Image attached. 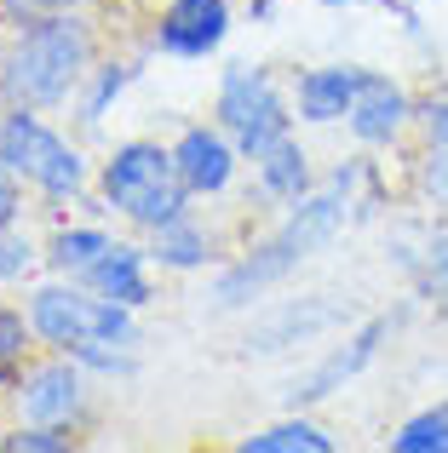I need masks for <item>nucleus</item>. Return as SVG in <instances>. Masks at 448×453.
<instances>
[{
  "label": "nucleus",
  "mask_w": 448,
  "mask_h": 453,
  "mask_svg": "<svg viewBox=\"0 0 448 453\" xmlns=\"http://www.w3.org/2000/svg\"><path fill=\"white\" fill-rule=\"evenodd\" d=\"M420 178H426V189H431L437 201H448V144H431L426 173H420Z\"/></svg>",
  "instance_id": "obj_25"
},
{
  "label": "nucleus",
  "mask_w": 448,
  "mask_h": 453,
  "mask_svg": "<svg viewBox=\"0 0 448 453\" xmlns=\"http://www.w3.org/2000/svg\"><path fill=\"white\" fill-rule=\"evenodd\" d=\"M334 321V310H311V316H299V310H282L270 327L247 333V350H282V344H305L316 327H328Z\"/></svg>",
  "instance_id": "obj_18"
},
{
  "label": "nucleus",
  "mask_w": 448,
  "mask_h": 453,
  "mask_svg": "<svg viewBox=\"0 0 448 453\" xmlns=\"http://www.w3.org/2000/svg\"><path fill=\"white\" fill-rule=\"evenodd\" d=\"M288 104H282L276 81L253 64H230L219 81V127L230 133V144L242 155H265L276 138H288Z\"/></svg>",
  "instance_id": "obj_6"
},
{
  "label": "nucleus",
  "mask_w": 448,
  "mask_h": 453,
  "mask_svg": "<svg viewBox=\"0 0 448 453\" xmlns=\"http://www.w3.org/2000/svg\"><path fill=\"white\" fill-rule=\"evenodd\" d=\"M230 35V0H173L156 23V46L167 58H207Z\"/></svg>",
  "instance_id": "obj_8"
},
{
  "label": "nucleus",
  "mask_w": 448,
  "mask_h": 453,
  "mask_svg": "<svg viewBox=\"0 0 448 453\" xmlns=\"http://www.w3.org/2000/svg\"><path fill=\"white\" fill-rule=\"evenodd\" d=\"M236 150L230 133L224 127H184L179 144H173V166H179L184 189L190 196H219V189H230L236 178Z\"/></svg>",
  "instance_id": "obj_10"
},
{
  "label": "nucleus",
  "mask_w": 448,
  "mask_h": 453,
  "mask_svg": "<svg viewBox=\"0 0 448 453\" xmlns=\"http://www.w3.org/2000/svg\"><path fill=\"white\" fill-rule=\"evenodd\" d=\"M18 18H41V12H64V6H75V0H6Z\"/></svg>",
  "instance_id": "obj_28"
},
{
  "label": "nucleus",
  "mask_w": 448,
  "mask_h": 453,
  "mask_svg": "<svg viewBox=\"0 0 448 453\" xmlns=\"http://www.w3.org/2000/svg\"><path fill=\"white\" fill-rule=\"evenodd\" d=\"M29 327H35V321H23V310H0V385H18V379H23Z\"/></svg>",
  "instance_id": "obj_20"
},
{
  "label": "nucleus",
  "mask_w": 448,
  "mask_h": 453,
  "mask_svg": "<svg viewBox=\"0 0 448 453\" xmlns=\"http://www.w3.org/2000/svg\"><path fill=\"white\" fill-rule=\"evenodd\" d=\"M29 321L52 350L87 362L92 350H133L138 327H133V310L92 293L87 281H46V288L29 293Z\"/></svg>",
  "instance_id": "obj_3"
},
{
  "label": "nucleus",
  "mask_w": 448,
  "mask_h": 453,
  "mask_svg": "<svg viewBox=\"0 0 448 453\" xmlns=\"http://www.w3.org/2000/svg\"><path fill=\"white\" fill-rule=\"evenodd\" d=\"M75 281H87L92 293H104V299H115V304H127V310L150 304V270H144V247H133V242H110V253H104L98 265H87Z\"/></svg>",
  "instance_id": "obj_12"
},
{
  "label": "nucleus",
  "mask_w": 448,
  "mask_h": 453,
  "mask_svg": "<svg viewBox=\"0 0 448 453\" xmlns=\"http://www.w3.org/2000/svg\"><path fill=\"white\" fill-rule=\"evenodd\" d=\"M92 75V35L69 12H41L0 58L6 110H52Z\"/></svg>",
  "instance_id": "obj_2"
},
{
  "label": "nucleus",
  "mask_w": 448,
  "mask_h": 453,
  "mask_svg": "<svg viewBox=\"0 0 448 453\" xmlns=\"http://www.w3.org/2000/svg\"><path fill=\"white\" fill-rule=\"evenodd\" d=\"M0 161H6L23 184H35L52 201H75L81 189H87V161H81V150L69 144V138H58L35 110L0 115Z\"/></svg>",
  "instance_id": "obj_5"
},
{
  "label": "nucleus",
  "mask_w": 448,
  "mask_h": 453,
  "mask_svg": "<svg viewBox=\"0 0 448 453\" xmlns=\"http://www.w3.org/2000/svg\"><path fill=\"white\" fill-rule=\"evenodd\" d=\"M259 184H265V196L270 201H299V196H311V155L299 150V138H276L265 155H259Z\"/></svg>",
  "instance_id": "obj_14"
},
{
  "label": "nucleus",
  "mask_w": 448,
  "mask_h": 453,
  "mask_svg": "<svg viewBox=\"0 0 448 453\" xmlns=\"http://www.w3.org/2000/svg\"><path fill=\"white\" fill-rule=\"evenodd\" d=\"M110 253V235L92 230V224H75V230H58L52 242H46V265L58 270V276H81L87 265H98V258Z\"/></svg>",
  "instance_id": "obj_16"
},
{
  "label": "nucleus",
  "mask_w": 448,
  "mask_h": 453,
  "mask_svg": "<svg viewBox=\"0 0 448 453\" xmlns=\"http://www.w3.org/2000/svg\"><path fill=\"white\" fill-rule=\"evenodd\" d=\"M150 258H161V270H202L207 265V230L184 212V219H173V224L156 230Z\"/></svg>",
  "instance_id": "obj_15"
},
{
  "label": "nucleus",
  "mask_w": 448,
  "mask_h": 453,
  "mask_svg": "<svg viewBox=\"0 0 448 453\" xmlns=\"http://www.w3.org/2000/svg\"><path fill=\"white\" fill-rule=\"evenodd\" d=\"M242 453H334V436L316 431L311 419H288V425H270V431L247 436Z\"/></svg>",
  "instance_id": "obj_17"
},
{
  "label": "nucleus",
  "mask_w": 448,
  "mask_h": 453,
  "mask_svg": "<svg viewBox=\"0 0 448 453\" xmlns=\"http://www.w3.org/2000/svg\"><path fill=\"white\" fill-rule=\"evenodd\" d=\"M18 184H23V178L0 161V224H18Z\"/></svg>",
  "instance_id": "obj_26"
},
{
  "label": "nucleus",
  "mask_w": 448,
  "mask_h": 453,
  "mask_svg": "<svg viewBox=\"0 0 448 453\" xmlns=\"http://www.w3.org/2000/svg\"><path fill=\"white\" fill-rule=\"evenodd\" d=\"M351 184H357V173H351V166H339V173L328 178L322 189H311V196L293 201L288 219H282L276 230H270V235H265V242H259L247 258H236V265L213 281L219 310H242V304H253L259 293H270L276 281H288L293 270L305 265V258L322 253V247L339 235V224H345Z\"/></svg>",
  "instance_id": "obj_1"
},
{
  "label": "nucleus",
  "mask_w": 448,
  "mask_h": 453,
  "mask_svg": "<svg viewBox=\"0 0 448 453\" xmlns=\"http://www.w3.org/2000/svg\"><path fill=\"white\" fill-rule=\"evenodd\" d=\"M18 402H23V419L29 425H69V419H81V408H87L81 362L64 356V362L29 367V373L18 379Z\"/></svg>",
  "instance_id": "obj_9"
},
{
  "label": "nucleus",
  "mask_w": 448,
  "mask_h": 453,
  "mask_svg": "<svg viewBox=\"0 0 448 453\" xmlns=\"http://www.w3.org/2000/svg\"><path fill=\"white\" fill-rule=\"evenodd\" d=\"M98 189H104V201H110L121 219L144 224V230H161V224L184 219V201H190L179 166H173V150L144 144V138L121 144L110 161H104Z\"/></svg>",
  "instance_id": "obj_4"
},
{
  "label": "nucleus",
  "mask_w": 448,
  "mask_h": 453,
  "mask_svg": "<svg viewBox=\"0 0 448 453\" xmlns=\"http://www.w3.org/2000/svg\"><path fill=\"white\" fill-rule=\"evenodd\" d=\"M420 127H426L431 144H448V104H426V110H420Z\"/></svg>",
  "instance_id": "obj_27"
},
{
  "label": "nucleus",
  "mask_w": 448,
  "mask_h": 453,
  "mask_svg": "<svg viewBox=\"0 0 448 453\" xmlns=\"http://www.w3.org/2000/svg\"><path fill=\"white\" fill-rule=\"evenodd\" d=\"M322 6H351V0H322Z\"/></svg>",
  "instance_id": "obj_29"
},
{
  "label": "nucleus",
  "mask_w": 448,
  "mask_h": 453,
  "mask_svg": "<svg viewBox=\"0 0 448 453\" xmlns=\"http://www.w3.org/2000/svg\"><path fill=\"white\" fill-rule=\"evenodd\" d=\"M35 270L29 235H18V224H0V281H23Z\"/></svg>",
  "instance_id": "obj_23"
},
{
  "label": "nucleus",
  "mask_w": 448,
  "mask_h": 453,
  "mask_svg": "<svg viewBox=\"0 0 448 453\" xmlns=\"http://www.w3.org/2000/svg\"><path fill=\"white\" fill-rule=\"evenodd\" d=\"M385 333H391V321H385V316L362 321V327L351 333V339L339 344V350H328V356H322V362H316L305 379H293V385H288V402H293V408H311V402H328L334 390H345L351 379H357L362 367H368L374 356H380Z\"/></svg>",
  "instance_id": "obj_7"
},
{
  "label": "nucleus",
  "mask_w": 448,
  "mask_h": 453,
  "mask_svg": "<svg viewBox=\"0 0 448 453\" xmlns=\"http://www.w3.org/2000/svg\"><path fill=\"white\" fill-rule=\"evenodd\" d=\"M420 281H426V293L437 299V310L448 316V230H437L426 242V253H420Z\"/></svg>",
  "instance_id": "obj_22"
},
{
  "label": "nucleus",
  "mask_w": 448,
  "mask_h": 453,
  "mask_svg": "<svg viewBox=\"0 0 448 453\" xmlns=\"http://www.w3.org/2000/svg\"><path fill=\"white\" fill-rule=\"evenodd\" d=\"M408 115H414V104H408V92L397 87L391 75H362V92L357 104H351V133L362 138V144H391L397 133L408 127Z\"/></svg>",
  "instance_id": "obj_11"
},
{
  "label": "nucleus",
  "mask_w": 448,
  "mask_h": 453,
  "mask_svg": "<svg viewBox=\"0 0 448 453\" xmlns=\"http://www.w3.org/2000/svg\"><path fill=\"white\" fill-rule=\"evenodd\" d=\"M127 81H133V69H127V64H104V69H92V92L81 98V121L98 127V121H104V110H110V98H121Z\"/></svg>",
  "instance_id": "obj_21"
},
{
  "label": "nucleus",
  "mask_w": 448,
  "mask_h": 453,
  "mask_svg": "<svg viewBox=\"0 0 448 453\" xmlns=\"http://www.w3.org/2000/svg\"><path fill=\"white\" fill-rule=\"evenodd\" d=\"M6 448H12V453H64L69 436L58 431V425H29V431H18Z\"/></svg>",
  "instance_id": "obj_24"
},
{
  "label": "nucleus",
  "mask_w": 448,
  "mask_h": 453,
  "mask_svg": "<svg viewBox=\"0 0 448 453\" xmlns=\"http://www.w3.org/2000/svg\"><path fill=\"white\" fill-rule=\"evenodd\" d=\"M362 75L368 69H351V64H328V69L299 75V121H316V127L345 121L357 92H362Z\"/></svg>",
  "instance_id": "obj_13"
},
{
  "label": "nucleus",
  "mask_w": 448,
  "mask_h": 453,
  "mask_svg": "<svg viewBox=\"0 0 448 453\" xmlns=\"http://www.w3.org/2000/svg\"><path fill=\"white\" fill-rule=\"evenodd\" d=\"M397 453H448V408H426L391 436Z\"/></svg>",
  "instance_id": "obj_19"
}]
</instances>
